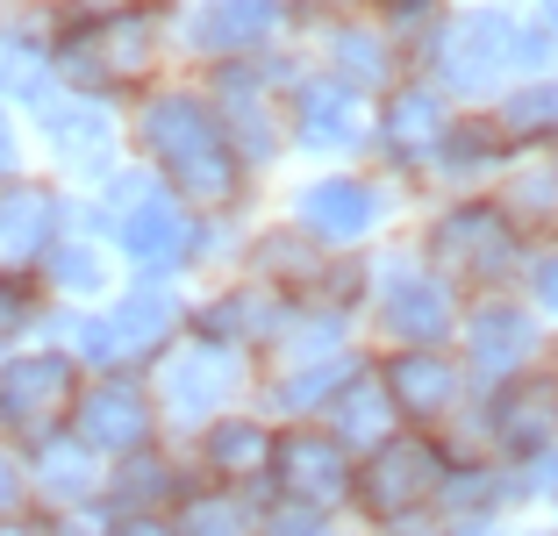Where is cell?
Segmentation results:
<instances>
[{
  "label": "cell",
  "mask_w": 558,
  "mask_h": 536,
  "mask_svg": "<svg viewBox=\"0 0 558 536\" xmlns=\"http://www.w3.org/2000/svg\"><path fill=\"white\" fill-rule=\"evenodd\" d=\"M65 229H72V208L58 179L44 172L0 179V279H36Z\"/></svg>",
  "instance_id": "ac0fdd59"
},
{
  "label": "cell",
  "mask_w": 558,
  "mask_h": 536,
  "mask_svg": "<svg viewBox=\"0 0 558 536\" xmlns=\"http://www.w3.org/2000/svg\"><path fill=\"white\" fill-rule=\"evenodd\" d=\"M108 8H144V0H100V8H94V15H108Z\"/></svg>",
  "instance_id": "ee69618b"
},
{
  "label": "cell",
  "mask_w": 558,
  "mask_h": 536,
  "mask_svg": "<svg viewBox=\"0 0 558 536\" xmlns=\"http://www.w3.org/2000/svg\"><path fill=\"white\" fill-rule=\"evenodd\" d=\"M359 458L329 437L323 423H279L272 429V472H265V508H301V515H344Z\"/></svg>",
  "instance_id": "30bf717a"
},
{
  "label": "cell",
  "mask_w": 558,
  "mask_h": 536,
  "mask_svg": "<svg viewBox=\"0 0 558 536\" xmlns=\"http://www.w3.org/2000/svg\"><path fill=\"white\" fill-rule=\"evenodd\" d=\"M36 287H44V301H58V308H108L116 301V251L100 244L94 229H65L58 236V251L44 258V272H36Z\"/></svg>",
  "instance_id": "4316f807"
},
{
  "label": "cell",
  "mask_w": 558,
  "mask_h": 536,
  "mask_svg": "<svg viewBox=\"0 0 558 536\" xmlns=\"http://www.w3.org/2000/svg\"><path fill=\"white\" fill-rule=\"evenodd\" d=\"M379 8H387V15H395V22H409V15H423L429 0H379Z\"/></svg>",
  "instance_id": "7bdbcfd3"
},
{
  "label": "cell",
  "mask_w": 558,
  "mask_h": 536,
  "mask_svg": "<svg viewBox=\"0 0 558 536\" xmlns=\"http://www.w3.org/2000/svg\"><path fill=\"white\" fill-rule=\"evenodd\" d=\"M315 423L329 429V437L344 443L351 458H365L373 443H387L401 429V415H395V401H387V387H379V373H373V357H365L359 373L344 379V387L329 393V407L315 415Z\"/></svg>",
  "instance_id": "f1b7e54d"
},
{
  "label": "cell",
  "mask_w": 558,
  "mask_h": 536,
  "mask_svg": "<svg viewBox=\"0 0 558 536\" xmlns=\"http://www.w3.org/2000/svg\"><path fill=\"white\" fill-rule=\"evenodd\" d=\"M329 258H337V251H323L308 229L272 222V229H258V236L244 244V279H258L265 293H279V301L308 308L315 293H323V279H329Z\"/></svg>",
  "instance_id": "cb8c5ba5"
},
{
  "label": "cell",
  "mask_w": 558,
  "mask_h": 536,
  "mask_svg": "<svg viewBox=\"0 0 558 536\" xmlns=\"http://www.w3.org/2000/svg\"><path fill=\"white\" fill-rule=\"evenodd\" d=\"M329 80L351 94H387L395 86V36L373 22H337L329 29Z\"/></svg>",
  "instance_id": "4dcf8cb0"
},
{
  "label": "cell",
  "mask_w": 558,
  "mask_h": 536,
  "mask_svg": "<svg viewBox=\"0 0 558 536\" xmlns=\"http://www.w3.org/2000/svg\"><path fill=\"white\" fill-rule=\"evenodd\" d=\"M15 172H22V130L8 114V100H0V179H15Z\"/></svg>",
  "instance_id": "ab89813d"
},
{
  "label": "cell",
  "mask_w": 558,
  "mask_h": 536,
  "mask_svg": "<svg viewBox=\"0 0 558 536\" xmlns=\"http://www.w3.org/2000/svg\"><path fill=\"white\" fill-rule=\"evenodd\" d=\"M108 536H180V529H172V515H116Z\"/></svg>",
  "instance_id": "60d3db41"
},
{
  "label": "cell",
  "mask_w": 558,
  "mask_h": 536,
  "mask_svg": "<svg viewBox=\"0 0 558 536\" xmlns=\"http://www.w3.org/2000/svg\"><path fill=\"white\" fill-rule=\"evenodd\" d=\"M451 351H459L465 379L487 393V387H501V379H515V373H530V365H537L544 322H537V308H530V301H515V293H480V301H465L459 343H451Z\"/></svg>",
  "instance_id": "7c38bea8"
},
{
  "label": "cell",
  "mask_w": 558,
  "mask_h": 536,
  "mask_svg": "<svg viewBox=\"0 0 558 536\" xmlns=\"http://www.w3.org/2000/svg\"><path fill=\"white\" fill-rule=\"evenodd\" d=\"M494 136L509 150H530V144H558V80H523L487 108Z\"/></svg>",
  "instance_id": "d6a6232c"
},
{
  "label": "cell",
  "mask_w": 558,
  "mask_h": 536,
  "mask_svg": "<svg viewBox=\"0 0 558 536\" xmlns=\"http://www.w3.org/2000/svg\"><path fill=\"white\" fill-rule=\"evenodd\" d=\"M36 136H44L50 165L65 179H80V186H100V179L116 172V114H108V100L50 86V94L36 100Z\"/></svg>",
  "instance_id": "d6986e66"
},
{
  "label": "cell",
  "mask_w": 558,
  "mask_h": 536,
  "mask_svg": "<svg viewBox=\"0 0 558 536\" xmlns=\"http://www.w3.org/2000/svg\"><path fill=\"white\" fill-rule=\"evenodd\" d=\"M22 472H29L36 515H58V508H94L100 501V479H108V465H100V458L86 451L72 429L29 443V451H22Z\"/></svg>",
  "instance_id": "484cf974"
},
{
  "label": "cell",
  "mask_w": 558,
  "mask_h": 536,
  "mask_svg": "<svg viewBox=\"0 0 558 536\" xmlns=\"http://www.w3.org/2000/svg\"><path fill=\"white\" fill-rule=\"evenodd\" d=\"M423 265L444 279V287L459 293H509V279L530 265L523 251V229L509 222V208L494 194H459V200H444L437 215H429L423 229Z\"/></svg>",
  "instance_id": "5b68a950"
},
{
  "label": "cell",
  "mask_w": 558,
  "mask_h": 536,
  "mask_svg": "<svg viewBox=\"0 0 558 536\" xmlns=\"http://www.w3.org/2000/svg\"><path fill=\"white\" fill-rule=\"evenodd\" d=\"M258 536H344L337 515H301V508H265Z\"/></svg>",
  "instance_id": "74e56055"
},
{
  "label": "cell",
  "mask_w": 558,
  "mask_h": 536,
  "mask_svg": "<svg viewBox=\"0 0 558 536\" xmlns=\"http://www.w3.org/2000/svg\"><path fill=\"white\" fill-rule=\"evenodd\" d=\"M44 322V287L36 279H0V343L29 337Z\"/></svg>",
  "instance_id": "d590c367"
},
{
  "label": "cell",
  "mask_w": 558,
  "mask_h": 536,
  "mask_svg": "<svg viewBox=\"0 0 558 536\" xmlns=\"http://www.w3.org/2000/svg\"><path fill=\"white\" fill-rule=\"evenodd\" d=\"M272 429H279V423H265V415H251V407L215 415V423L194 437V479L265 501V472H272Z\"/></svg>",
  "instance_id": "7402d4cb"
},
{
  "label": "cell",
  "mask_w": 558,
  "mask_h": 536,
  "mask_svg": "<svg viewBox=\"0 0 558 536\" xmlns=\"http://www.w3.org/2000/svg\"><path fill=\"white\" fill-rule=\"evenodd\" d=\"M451 130H459V108L437 80H395L373 108V150L395 172H437Z\"/></svg>",
  "instance_id": "5bb4252c"
},
{
  "label": "cell",
  "mask_w": 558,
  "mask_h": 536,
  "mask_svg": "<svg viewBox=\"0 0 558 536\" xmlns=\"http://www.w3.org/2000/svg\"><path fill=\"white\" fill-rule=\"evenodd\" d=\"M551 65V29L523 22L515 8H465L429 36V72L451 100H487L501 94L509 72Z\"/></svg>",
  "instance_id": "277c9868"
},
{
  "label": "cell",
  "mask_w": 558,
  "mask_h": 536,
  "mask_svg": "<svg viewBox=\"0 0 558 536\" xmlns=\"http://www.w3.org/2000/svg\"><path fill=\"white\" fill-rule=\"evenodd\" d=\"M379 215H387V194H379L365 172L301 179V194H294V229H308L323 251H365Z\"/></svg>",
  "instance_id": "44dd1931"
},
{
  "label": "cell",
  "mask_w": 558,
  "mask_h": 536,
  "mask_svg": "<svg viewBox=\"0 0 558 536\" xmlns=\"http://www.w3.org/2000/svg\"><path fill=\"white\" fill-rule=\"evenodd\" d=\"M0 515H29V472L8 437H0Z\"/></svg>",
  "instance_id": "f35d334b"
},
{
  "label": "cell",
  "mask_w": 558,
  "mask_h": 536,
  "mask_svg": "<svg viewBox=\"0 0 558 536\" xmlns=\"http://www.w3.org/2000/svg\"><path fill=\"white\" fill-rule=\"evenodd\" d=\"M194 236H201V215L186 208L180 194H165V186H144L130 208L116 215L108 229V251L130 265L136 279H172L180 265H194Z\"/></svg>",
  "instance_id": "e0dca14e"
},
{
  "label": "cell",
  "mask_w": 558,
  "mask_h": 536,
  "mask_svg": "<svg viewBox=\"0 0 558 536\" xmlns=\"http://www.w3.org/2000/svg\"><path fill=\"white\" fill-rule=\"evenodd\" d=\"M80 357L58 351V343H36V351H8L0 357V437L8 443H44L72 423V407H80Z\"/></svg>",
  "instance_id": "ba28073f"
},
{
  "label": "cell",
  "mask_w": 558,
  "mask_h": 536,
  "mask_svg": "<svg viewBox=\"0 0 558 536\" xmlns=\"http://www.w3.org/2000/svg\"><path fill=\"white\" fill-rule=\"evenodd\" d=\"M287 144L308 150V158H344V150L373 144V108L329 72H301L287 86Z\"/></svg>",
  "instance_id": "ffe728a7"
},
{
  "label": "cell",
  "mask_w": 558,
  "mask_h": 536,
  "mask_svg": "<svg viewBox=\"0 0 558 536\" xmlns=\"http://www.w3.org/2000/svg\"><path fill=\"white\" fill-rule=\"evenodd\" d=\"M258 522H265V501L208 487V479H194L180 494V508H172V529L180 536H258Z\"/></svg>",
  "instance_id": "1f68e13d"
},
{
  "label": "cell",
  "mask_w": 558,
  "mask_h": 536,
  "mask_svg": "<svg viewBox=\"0 0 558 536\" xmlns=\"http://www.w3.org/2000/svg\"><path fill=\"white\" fill-rule=\"evenodd\" d=\"M186 487H194V465H180L165 443H150V451L108 465V479H100V508H108V515H172Z\"/></svg>",
  "instance_id": "83f0119b"
},
{
  "label": "cell",
  "mask_w": 558,
  "mask_h": 536,
  "mask_svg": "<svg viewBox=\"0 0 558 536\" xmlns=\"http://www.w3.org/2000/svg\"><path fill=\"white\" fill-rule=\"evenodd\" d=\"M279 22H287V0H201L186 44L201 65H236V58H265Z\"/></svg>",
  "instance_id": "d4e9b609"
},
{
  "label": "cell",
  "mask_w": 558,
  "mask_h": 536,
  "mask_svg": "<svg viewBox=\"0 0 558 536\" xmlns=\"http://www.w3.org/2000/svg\"><path fill=\"white\" fill-rule=\"evenodd\" d=\"M72 437L100 458V465H116V458H136L165 437L158 429V401H150L144 373H86L80 387V407H72Z\"/></svg>",
  "instance_id": "4fadbf2b"
},
{
  "label": "cell",
  "mask_w": 558,
  "mask_h": 536,
  "mask_svg": "<svg viewBox=\"0 0 558 536\" xmlns=\"http://www.w3.org/2000/svg\"><path fill=\"white\" fill-rule=\"evenodd\" d=\"M530 279V308H537V322H558V251H537V258L523 265Z\"/></svg>",
  "instance_id": "8d00e7d4"
},
{
  "label": "cell",
  "mask_w": 558,
  "mask_h": 536,
  "mask_svg": "<svg viewBox=\"0 0 558 536\" xmlns=\"http://www.w3.org/2000/svg\"><path fill=\"white\" fill-rule=\"evenodd\" d=\"M287 308H294V301L265 293L258 279H230V287H215V301H186V337L258 357V351H272V337H279V322H287Z\"/></svg>",
  "instance_id": "603a6c76"
},
{
  "label": "cell",
  "mask_w": 558,
  "mask_h": 536,
  "mask_svg": "<svg viewBox=\"0 0 558 536\" xmlns=\"http://www.w3.org/2000/svg\"><path fill=\"white\" fill-rule=\"evenodd\" d=\"M158 50H165V29L150 8H108V15H80L50 36V72H58V86H72L86 100L150 94Z\"/></svg>",
  "instance_id": "3957f363"
},
{
  "label": "cell",
  "mask_w": 558,
  "mask_h": 536,
  "mask_svg": "<svg viewBox=\"0 0 558 536\" xmlns=\"http://www.w3.org/2000/svg\"><path fill=\"white\" fill-rule=\"evenodd\" d=\"M58 351L80 357V373H150L186 337V293L172 279H130L108 308H58Z\"/></svg>",
  "instance_id": "7a4b0ae2"
},
{
  "label": "cell",
  "mask_w": 558,
  "mask_h": 536,
  "mask_svg": "<svg viewBox=\"0 0 558 536\" xmlns=\"http://www.w3.org/2000/svg\"><path fill=\"white\" fill-rule=\"evenodd\" d=\"M451 465H459L451 437L395 429V437L373 443V451L359 458V472H351V515H359L373 536H401L409 522H423L429 508H437Z\"/></svg>",
  "instance_id": "8992f818"
},
{
  "label": "cell",
  "mask_w": 558,
  "mask_h": 536,
  "mask_svg": "<svg viewBox=\"0 0 558 536\" xmlns=\"http://www.w3.org/2000/svg\"><path fill=\"white\" fill-rule=\"evenodd\" d=\"M58 86L50 72V44L44 36H22V29H0V100H44Z\"/></svg>",
  "instance_id": "836d02e7"
},
{
  "label": "cell",
  "mask_w": 558,
  "mask_h": 536,
  "mask_svg": "<svg viewBox=\"0 0 558 536\" xmlns=\"http://www.w3.org/2000/svg\"><path fill=\"white\" fill-rule=\"evenodd\" d=\"M144 387H150V401H158V429L201 437L215 415H230V407L258 387V357L222 351V343H201V337H180L144 373Z\"/></svg>",
  "instance_id": "52a82bcc"
},
{
  "label": "cell",
  "mask_w": 558,
  "mask_h": 536,
  "mask_svg": "<svg viewBox=\"0 0 558 536\" xmlns=\"http://www.w3.org/2000/svg\"><path fill=\"white\" fill-rule=\"evenodd\" d=\"M365 315H373V337L387 343V351H451V343H459L465 301L444 287L423 258H415V265H401V272L373 279Z\"/></svg>",
  "instance_id": "8fae6325"
},
{
  "label": "cell",
  "mask_w": 558,
  "mask_h": 536,
  "mask_svg": "<svg viewBox=\"0 0 558 536\" xmlns=\"http://www.w3.org/2000/svg\"><path fill=\"white\" fill-rule=\"evenodd\" d=\"M537 8H544V15H551V22H558V0H537Z\"/></svg>",
  "instance_id": "f6af8a7d"
},
{
  "label": "cell",
  "mask_w": 558,
  "mask_h": 536,
  "mask_svg": "<svg viewBox=\"0 0 558 536\" xmlns=\"http://www.w3.org/2000/svg\"><path fill=\"white\" fill-rule=\"evenodd\" d=\"M480 429H487V458L494 465H530V458L558 451V373L530 365V373L487 387Z\"/></svg>",
  "instance_id": "2e32d148"
},
{
  "label": "cell",
  "mask_w": 558,
  "mask_h": 536,
  "mask_svg": "<svg viewBox=\"0 0 558 536\" xmlns=\"http://www.w3.org/2000/svg\"><path fill=\"white\" fill-rule=\"evenodd\" d=\"M136 158L165 194H180L194 215H236L251 200V165L222 136L201 86H150L136 94Z\"/></svg>",
  "instance_id": "6da1fadb"
},
{
  "label": "cell",
  "mask_w": 558,
  "mask_h": 536,
  "mask_svg": "<svg viewBox=\"0 0 558 536\" xmlns=\"http://www.w3.org/2000/svg\"><path fill=\"white\" fill-rule=\"evenodd\" d=\"M0 536H44V529H36V515H0Z\"/></svg>",
  "instance_id": "b9f144b4"
},
{
  "label": "cell",
  "mask_w": 558,
  "mask_h": 536,
  "mask_svg": "<svg viewBox=\"0 0 558 536\" xmlns=\"http://www.w3.org/2000/svg\"><path fill=\"white\" fill-rule=\"evenodd\" d=\"M501 208H509V222L515 229H544V222H558V172H544V165H530V172H515V179H501Z\"/></svg>",
  "instance_id": "e575fe53"
},
{
  "label": "cell",
  "mask_w": 558,
  "mask_h": 536,
  "mask_svg": "<svg viewBox=\"0 0 558 536\" xmlns=\"http://www.w3.org/2000/svg\"><path fill=\"white\" fill-rule=\"evenodd\" d=\"M365 365V351H344V357H308V365H272L265 373V407H279L287 423H315L329 407V393L344 387L351 373Z\"/></svg>",
  "instance_id": "f546056e"
},
{
  "label": "cell",
  "mask_w": 558,
  "mask_h": 536,
  "mask_svg": "<svg viewBox=\"0 0 558 536\" xmlns=\"http://www.w3.org/2000/svg\"><path fill=\"white\" fill-rule=\"evenodd\" d=\"M379 387L395 401L401 429H459L465 423V401H473V379H465L459 351H379L373 357Z\"/></svg>",
  "instance_id": "9a60e30c"
},
{
  "label": "cell",
  "mask_w": 558,
  "mask_h": 536,
  "mask_svg": "<svg viewBox=\"0 0 558 536\" xmlns=\"http://www.w3.org/2000/svg\"><path fill=\"white\" fill-rule=\"evenodd\" d=\"M287 72H272V58H236V65H208V108L222 122V136L236 144V158L258 172L287 150Z\"/></svg>",
  "instance_id": "9c48e42d"
}]
</instances>
